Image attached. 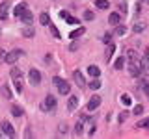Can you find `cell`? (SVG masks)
<instances>
[{
  "label": "cell",
  "instance_id": "cell-26",
  "mask_svg": "<svg viewBox=\"0 0 149 139\" xmlns=\"http://www.w3.org/2000/svg\"><path fill=\"white\" fill-rule=\"evenodd\" d=\"M82 132H84V126H82V122H78L77 126H74V133H77V136H82Z\"/></svg>",
  "mask_w": 149,
  "mask_h": 139
},
{
  "label": "cell",
  "instance_id": "cell-7",
  "mask_svg": "<svg viewBox=\"0 0 149 139\" xmlns=\"http://www.w3.org/2000/svg\"><path fill=\"white\" fill-rule=\"evenodd\" d=\"M101 106V96L99 95H93L91 98H90V102H88V106H86V109L88 111H93V109H97Z\"/></svg>",
  "mask_w": 149,
  "mask_h": 139
},
{
  "label": "cell",
  "instance_id": "cell-2",
  "mask_svg": "<svg viewBox=\"0 0 149 139\" xmlns=\"http://www.w3.org/2000/svg\"><path fill=\"white\" fill-rule=\"evenodd\" d=\"M52 82H54V85L58 87V93H60V95H69V91H71V85H69L65 80H62V78H58V76H54Z\"/></svg>",
  "mask_w": 149,
  "mask_h": 139
},
{
  "label": "cell",
  "instance_id": "cell-1",
  "mask_svg": "<svg viewBox=\"0 0 149 139\" xmlns=\"http://www.w3.org/2000/svg\"><path fill=\"white\" fill-rule=\"evenodd\" d=\"M9 76H11L13 83H15L17 93H22V72H21V69L13 67V69H11V72H9Z\"/></svg>",
  "mask_w": 149,
  "mask_h": 139
},
{
  "label": "cell",
  "instance_id": "cell-16",
  "mask_svg": "<svg viewBox=\"0 0 149 139\" xmlns=\"http://www.w3.org/2000/svg\"><path fill=\"white\" fill-rule=\"evenodd\" d=\"M22 113H24V109H22L21 106H11V115L13 117H22Z\"/></svg>",
  "mask_w": 149,
  "mask_h": 139
},
{
  "label": "cell",
  "instance_id": "cell-24",
  "mask_svg": "<svg viewBox=\"0 0 149 139\" xmlns=\"http://www.w3.org/2000/svg\"><path fill=\"white\" fill-rule=\"evenodd\" d=\"M123 63H125V59L123 58H118V59H116V63H114V67L119 71V69H123Z\"/></svg>",
  "mask_w": 149,
  "mask_h": 139
},
{
  "label": "cell",
  "instance_id": "cell-37",
  "mask_svg": "<svg viewBox=\"0 0 149 139\" xmlns=\"http://www.w3.org/2000/svg\"><path fill=\"white\" fill-rule=\"evenodd\" d=\"M0 58H6V52H4V50H0Z\"/></svg>",
  "mask_w": 149,
  "mask_h": 139
},
{
  "label": "cell",
  "instance_id": "cell-9",
  "mask_svg": "<svg viewBox=\"0 0 149 139\" xmlns=\"http://www.w3.org/2000/svg\"><path fill=\"white\" fill-rule=\"evenodd\" d=\"M73 78H74V83H77L80 89H84V87H86V80H84V76H82L80 71H74V72H73Z\"/></svg>",
  "mask_w": 149,
  "mask_h": 139
},
{
  "label": "cell",
  "instance_id": "cell-20",
  "mask_svg": "<svg viewBox=\"0 0 149 139\" xmlns=\"http://www.w3.org/2000/svg\"><path fill=\"white\" fill-rule=\"evenodd\" d=\"M39 21H41V24H47V26L50 24V17L47 15V13H41V15H39Z\"/></svg>",
  "mask_w": 149,
  "mask_h": 139
},
{
  "label": "cell",
  "instance_id": "cell-15",
  "mask_svg": "<svg viewBox=\"0 0 149 139\" xmlns=\"http://www.w3.org/2000/svg\"><path fill=\"white\" fill-rule=\"evenodd\" d=\"M140 65H142V71H146V72H149V52L142 58V61H140Z\"/></svg>",
  "mask_w": 149,
  "mask_h": 139
},
{
  "label": "cell",
  "instance_id": "cell-27",
  "mask_svg": "<svg viewBox=\"0 0 149 139\" xmlns=\"http://www.w3.org/2000/svg\"><path fill=\"white\" fill-rule=\"evenodd\" d=\"M90 87H91V89H99V87H101V82L95 78V80H91V82H90Z\"/></svg>",
  "mask_w": 149,
  "mask_h": 139
},
{
  "label": "cell",
  "instance_id": "cell-34",
  "mask_svg": "<svg viewBox=\"0 0 149 139\" xmlns=\"http://www.w3.org/2000/svg\"><path fill=\"white\" fill-rule=\"evenodd\" d=\"M143 93H146V96H147V98H149V82H143Z\"/></svg>",
  "mask_w": 149,
  "mask_h": 139
},
{
  "label": "cell",
  "instance_id": "cell-22",
  "mask_svg": "<svg viewBox=\"0 0 149 139\" xmlns=\"http://www.w3.org/2000/svg\"><path fill=\"white\" fill-rule=\"evenodd\" d=\"M34 34H36V32H34V28H24V30H22V35H24V37H34Z\"/></svg>",
  "mask_w": 149,
  "mask_h": 139
},
{
  "label": "cell",
  "instance_id": "cell-18",
  "mask_svg": "<svg viewBox=\"0 0 149 139\" xmlns=\"http://www.w3.org/2000/svg\"><path fill=\"white\" fill-rule=\"evenodd\" d=\"M77 106H78V98H77V96H71V98L67 100V108H69V111H73Z\"/></svg>",
  "mask_w": 149,
  "mask_h": 139
},
{
  "label": "cell",
  "instance_id": "cell-33",
  "mask_svg": "<svg viewBox=\"0 0 149 139\" xmlns=\"http://www.w3.org/2000/svg\"><path fill=\"white\" fill-rule=\"evenodd\" d=\"M143 111V106L142 104H138V106H134V115H140Z\"/></svg>",
  "mask_w": 149,
  "mask_h": 139
},
{
  "label": "cell",
  "instance_id": "cell-30",
  "mask_svg": "<svg viewBox=\"0 0 149 139\" xmlns=\"http://www.w3.org/2000/svg\"><path fill=\"white\" fill-rule=\"evenodd\" d=\"M84 19H86V21H93V19H95V13H93V11H86V13H84Z\"/></svg>",
  "mask_w": 149,
  "mask_h": 139
},
{
  "label": "cell",
  "instance_id": "cell-32",
  "mask_svg": "<svg viewBox=\"0 0 149 139\" xmlns=\"http://www.w3.org/2000/svg\"><path fill=\"white\" fill-rule=\"evenodd\" d=\"M142 30H146V22H138V24L134 26V32H142Z\"/></svg>",
  "mask_w": 149,
  "mask_h": 139
},
{
  "label": "cell",
  "instance_id": "cell-5",
  "mask_svg": "<svg viewBox=\"0 0 149 139\" xmlns=\"http://www.w3.org/2000/svg\"><path fill=\"white\" fill-rule=\"evenodd\" d=\"M22 54H24V52H22L21 48H15V50H11L9 54H6V58H4V59H6V63H9V65H15V61L21 58Z\"/></svg>",
  "mask_w": 149,
  "mask_h": 139
},
{
  "label": "cell",
  "instance_id": "cell-6",
  "mask_svg": "<svg viewBox=\"0 0 149 139\" xmlns=\"http://www.w3.org/2000/svg\"><path fill=\"white\" fill-rule=\"evenodd\" d=\"M28 80L34 87H37L41 83V72L37 71V69H30V72H28Z\"/></svg>",
  "mask_w": 149,
  "mask_h": 139
},
{
  "label": "cell",
  "instance_id": "cell-4",
  "mask_svg": "<svg viewBox=\"0 0 149 139\" xmlns=\"http://www.w3.org/2000/svg\"><path fill=\"white\" fill-rule=\"evenodd\" d=\"M129 74L134 78H138L140 74H142V65H140L138 59H130L129 61Z\"/></svg>",
  "mask_w": 149,
  "mask_h": 139
},
{
  "label": "cell",
  "instance_id": "cell-3",
  "mask_svg": "<svg viewBox=\"0 0 149 139\" xmlns=\"http://www.w3.org/2000/svg\"><path fill=\"white\" fill-rule=\"evenodd\" d=\"M54 108H56V96L47 95V98L43 100V104H41V109H43L45 113H49V111H54Z\"/></svg>",
  "mask_w": 149,
  "mask_h": 139
},
{
  "label": "cell",
  "instance_id": "cell-21",
  "mask_svg": "<svg viewBox=\"0 0 149 139\" xmlns=\"http://www.w3.org/2000/svg\"><path fill=\"white\" fill-rule=\"evenodd\" d=\"M2 95H4V98H6V100H11V91H9L8 85L2 87Z\"/></svg>",
  "mask_w": 149,
  "mask_h": 139
},
{
  "label": "cell",
  "instance_id": "cell-23",
  "mask_svg": "<svg viewBox=\"0 0 149 139\" xmlns=\"http://www.w3.org/2000/svg\"><path fill=\"white\" fill-rule=\"evenodd\" d=\"M49 28H50V34H52L56 39H60V30H58V28H56L54 24H49Z\"/></svg>",
  "mask_w": 149,
  "mask_h": 139
},
{
  "label": "cell",
  "instance_id": "cell-12",
  "mask_svg": "<svg viewBox=\"0 0 149 139\" xmlns=\"http://www.w3.org/2000/svg\"><path fill=\"white\" fill-rule=\"evenodd\" d=\"M22 22H24V24H32V21H34V15H32V11L30 9H26L24 13H22Z\"/></svg>",
  "mask_w": 149,
  "mask_h": 139
},
{
  "label": "cell",
  "instance_id": "cell-25",
  "mask_svg": "<svg viewBox=\"0 0 149 139\" xmlns=\"http://www.w3.org/2000/svg\"><path fill=\"white\" fill-rule=\"evenodd\" d=\"M136 126H138V128H149V117H147V119H143V120H140Z\"/></svg>",
  "mask_w": 149,
  "mask_h": 139
},
{
  "label": "cell",
  "instance_id": "cell-31",
  "mask_svg": "<svg viewBox=\"0 0 149 139\" xmlns=\"http://www.w3.org/2000/svg\"><path fill=\"white\" fill-rule=\"evenodd\" d=\"M121 102H123L125 106H130V96L129 95H121Z\"/></svg>",
  "mask_w": 149,
  "mask_h": 139
},
{
  "label": "cell",
  "instance_id": "cell-8",
  "mask_svg": "<svg viewBox=\"0 0 149 139\" xmlns=\"http://www.w3.org/2000/svg\"><path fill=\"white\" fill-rule=\"evenodd\" d=\"M2 132L6 133L8 137H15V128H13L11 122H8V120H4V122H2Z\"/></svg>",
  "mask_w": 149,
  "mask_h": 139
},
{
  "label": "cell",
  "instance_id": "cell-36",
  "mask_svg": "<svg viewBox=\"0 0 149 139\" xmlns=\"http://www.w3.org/2000/svg\"><path fill=\"white\" fill-rule=\"evenodd\" d=\"M102 43H110V34H104V35H102Z\"/></svg>",
  "mask_w": 149,
  "mask_h": 139
},
{
  "label": "cell",
  "instance_id": "cell-19",
  "mask_svg": "<svg viewBox=\"0 0 149 139\" xmlns=\"http://www.w3.org/2000/svg\"><path fill=\"white\" fill-rule=\"evenodd\" d=\"M84 32H86V30H84L82 26H80V28H77V30H73V32H71V39H78V37H82V35H84Z\"/></svg>",
  "mask_w": 149,
  "mask_h": 139
},
{
  "label": "cell",
  "instance_id": "cell-11",
  "mask_svg": "<svg viewBox=\"0 0 149 139\" xmlns=\"http://www.w3.org/2000/svg\"><path fill=\"white\" fill-rule=\"evenodd\" d=\"M26 9H28V6H26L24 2H21V4H17V6H15L13 13H15V17H22V13H24Z\"/></svg>",
  "mask_w": 149,
  "mask_h": 139
},
{
  "label": "cell",
  "instance_id": "cell-10",
  "mask_svg": "<svg viewBox=\"0 0 149 139\" xmlns=\"http://www.w3.org/2000/svg\"><path fill=\"white\" fill-rule=\"evenodd\" d=\"M8 15H9V2H4L2 6H0V19H2V21H6Z\"/></svg>",
  "mask_w": 149,
  "mask_h": 139
},
{
  "label": "cell",
  "instance_id": "cell-35",
  "mask_svg": "<svg viewBox=\"0 0 149 139\" xmlns=\"http://www.w3.org/2000/svg\"><path fill=\"white\" fill-rule=\"evenodd\" d=\"M116 34H119V35L125 34V28H123V26H118V28H116Z\"/></svg>",
  "mask_w": 149,
  "mask_h": 139
},
{
  "label": "cell",
  "instance_id": "cell-13",
  "mask_svg": "<svg viewBox=\"0 0 149 139\" xmlns=\"http://www.w3.org/2000/svg\"><path fill=\"white\" fill-rule=\"evenodd\" d=\"M88 72H90V76H93V78H99L101 69L97 67V65H90V67H88Z\"/></svg>",
  "mask_w": 149,
  "mask_h": 139
},
{
  "label": "cell",
  "instance_id": "cell-14",
  "mask_svg": "<svg viewBox=\"0 0 149 139\" xmlns=\"http://www.w3.org/2000/svg\"><path fill=\"white\" fill-rule=\"evenodd\" d=\"M119 19H121V15L119 13H110V17H108V22L112 26H118L119 24Z\"/></svg>",
  "mask_w": 149,
  "mask_h": 139
},
{
  "label": "cell",
  "instance_id": "cell-29",
  "mask_svg": "<svg viewBox=\"0 0 149 139\" xmlns=\"http://www.w3.org/2000/svg\"><path fill=\"white\" fill-rule=\"evenodd\" d=\"M65 21H67V24H78V19H74V17H71V15L65 17Z\"/></svg>",
  "mask_w": 149,
  "mask_h": 139
},
{
  "label": "cell",
  "instance_id": "cell-17",
  "mask_svg": "<svg viewBox=\"0 0 149 139\" xmlns=\"http://www.w3.org/2000/svg\"><path fill=\"white\" fill-rule=\"evenodd\" d=\"M95 8H99V9H108V8H110V2H108V0H95Z\"/></svg>",
  "mask_w": 149,
  "mask_h": 139
},
{
  "label": "cell",
  "instance_id": "cell-28",
  "mask_svg": "<svg viewBox=\"0 0 149 139\" xmlns=\"http://www.w3.org/2000/svg\"><path fill=\"white\" fill-rule=\"evenodd\" d=\"M114 52H116V46H114V45H110V46H108V52H106V58H104V59H110Z\"/></svg>",
  "mask_w": 149,
  "mask_h": 139
}]
</instances>
